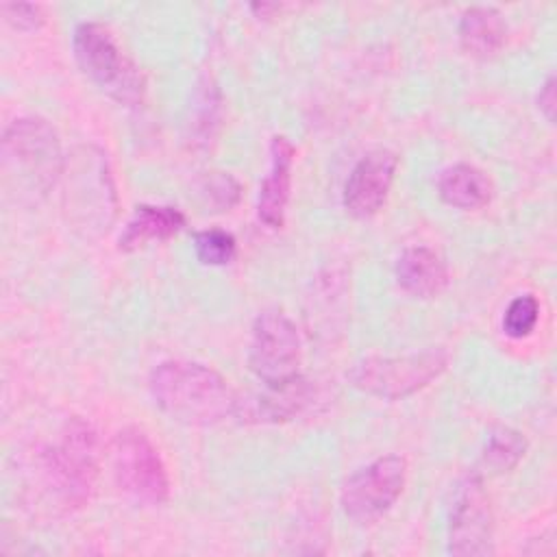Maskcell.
<instances>
[{
  "mask_svg": "<svg viewBox=\"0 0 557 557\" xmlns=\"http://www.w3.org/2000/svg\"><path fill=\"white\" fill-rule=\"evenodd\" d=\"M154 405L187 426H215L237 418L239 394L213 368L196 361H163L150 374Z\"/></svg>",
  "mask_w": 557,
  "mask_h": 557,
  "instance_id": "cell-1",
  "label": "cell"
},
{
  "mask_svg": "<svg viewBox=\"0 0 557 557\" xmlns=\"http://www.w3.org/2000/svg\"><path fill=\"white\" fill-rule=\"evenodd\" d=\"M100 468V440L96 429L83 420L65 422L57 444L39 455V470L48 496L65 511L89 503Z\"/></svg>",
  "mask_w": 557,
  "mask_h": 557,
  "instance_id": "cell-2",
  "label": "cell"
},
{
  "mask_svg": "<svg viewBox=\"0 0 557 557\" xmlns=\"http://www.w3.org/2000/svg\"><path fill=\"white\" fill-rule=\"evenodd\" d=\"M65 157L57 131L41 117H20L2 135L4 178L30 196H44L63 176Z\"/></svg>",
  "mask_w": 557,
  "mask_h": 557,
  "instance_id": "cell-3",
  "label": "cell"
},
{
  "mask_svg": "<svg viewBox=\"0 0 557 557\" xmlns=\"http://www.w3.org/2000/svg\"><path fill=\"white\" fill-rule=\"evenodd\" d=\"M74 57L81 70L113 100L135 107L141 102L146 81L139 67L122 52L113 33L98 22H83L74 30Z\"/></svg>",
  "mask_w": 557,
  "mask_h": 557,
  "instance_id": "cell-4",
  "label": "cell"
},
{
  "mask_svg": "<svg viewBox=\"0 0 557 557\" xmlns=\"http://www.w3.org/2000/svg\"><path fill=\"white\" fill-rule=\"evenodd\" d=\"M63 209L67 220L85 235H100L115 215V194L107 161L94 148H81L65 161Z\"/></svg>",
  "mask_w": 557,
  "mask_h": 557,
  "instance_id": "cell-5",
  "label": "cell"
},
{
  "mask_svg": "<svg viewBox=\"0 0 557 557\" xmlns=\"http://www.w3.org/2000/svg\"><path fill=\"white\" fill-rule=\"evenodd\" d=\"M446 366L448 352L444 348H429L400 357H363L350 368L348 381L363 394L398 400L431 385Z\"/></svg>",
  "mask_w": 557,
  "mask_h": 557,
  "instance_id": "cell-6",
  "label": "cell"
},
{
  "mask_svg": "<svg viewBox=\"0 0 557 557\" xmlns=\"http://www.w3.org/2000/svg\"><path fill=\"white\" fill-rule=\"evenodd\" d=\"M111 466L117 485L135 500L146 505L168 500L170 476L165 463L141 429L126 426L117 431L111 442Z\"/></svg>",
  "mask_w": 557,
  "mask_h": 557,
  "instance_id": "cell-7",
  "label": "cell"
},
{
  "mask_svg": "<svg viewBox=\"0 0 557 557\" xmlns=\"http://www.w3.org/2000/svg\"><path fill=\"white\" fill-rule=\"evenodd\" d=\"M407 481V461L400 455H385L352 472L339 492L344 513L357 524H370L385 516Z\"/></svg>",
  "mask_w": 557,
  "mask_h": 557,
  "instance_id": "cell-8",
  "label": "cell"
},
{
  "mask_svg": "<svg viewBox=\"0 0 557 557\" xmlns=\"http://www.w3.org/2000/svg\"><path fill=\"white\" fill-rule=\"evenodd\" d=\"M300 366V335L296 324L278 309L257 315L248 346V368L263 385L296 379Z\"/></svg>",
  "mask_w": 557,
  "mask_h": 557,
  "instance_id": "cell-9",
  "label": "cell"
},
{
  "mask_svg": "<svg viewBox=\"0 0 557 557\" xmlns=\"http://www.w3.org/2000/svg\"><path fill=\"white\" fill-rule=\"evenodd\" d=\"M494 513L481 474H466L453 492L448 516V550L481 557L494 550Z\"/></svg>",
  "mask_w": 557,
  "mask_h": 557,
  "instance_id": "cell-10",
  "label": "cell"
},
{
  "mask_svg": "<svg viewBox=\"0 0 557 557\" xmlns=\"http://www.w3.org/2000/svg\"><path fill=\"white\" fill-rule=\"evenodd\" d=\"M398 168V157L392 150H372L357 161L350 170L342 202L344 209L359 220L372 218L385 205L389 187L394 183V174Z\"/></svg>",
  "mask_w": 557,
  "mask_h": 557,
  "instance_id": "cell-11",
  "label": "cell"
},
{
  "mask_svg": "<svg viewBox=\"0 0 557 557\" xmlns=\"http://www.w3.org/2000/svg\"><path fill=\"white\" fill-rule=\"evenodd\" d=\"M315 396V387L300 374L281 385H265L259 394H239L237 403V422L252 424H272L285 422L302 413Z\"/></svg>",
  "mask_w": 557,
  "mask_h": 557,
  "instance_id": "cell-12",
  "label": "cell"
},
{
  "mask_svg": "<svg viewBox=\"0 0 557 557\" xmlns=\"http://www.w3.org/2000/svg\"><path fill=\"white\" fill-rule=\"evenodd\" d=\"M292 163H294V146L287 137L276 135L270 141V172L265 174L257 213L263 224L270 228H281L285 222V207L289 200V185H292Z\"/></svg>",
  "mask_w": 557,
  "mask_h": 557,
  "instance_id": "cell-13",
  "label": "cell"
},
{
  "mask_svg": "<svg viewBox=\"0 0 557 557\" xmlns=\"http://www.w3.org/2000/svg\"><path fill=\"white\" fill-rule=\"evenodd\" d=\"M396 281L413 298H433L448 285L444 259L429 246H411L396 261Z\"/></svg>",
  "mask_w": 557,
  "mask_h": 557,
  "instance_id": "cell-14",
  "label": "cell"
},
{
  "mask_svg": "<svg viewBox=\"0 0 557 557\" xmlns=\"http://www.w3.org/2000/svg\"><path fill=\"white\" fill-rule=\"evenodd\" d=\"M185 226V215L176 207H154L139 205L133 218L126 222L117 248L133 252L150 242H163L176 235Z\"/></svg>",
  "mask_w": 557,
  "mask_h": 557,
  "instance_id": "cell-15",
  "label": "cell"
},
{
  "mask_svg": "<svg viewBox=\"0 0 557 557\" xmlns=\"http://www.w3.org/2000/svg\"><path fill=\"white\" fill-rule=\"evenodd\" d=\"M459 41L472 57H494L507 41V22L494 7H470L459 20Z\"/></svg>",
  "mask_w": 557,
  "mask_h": 557,
  "instance_id": "cell-16",
  "label": "cell"
},
{
  "mask_svg": "<svg viewBox=\"0 0 557 557\" xmlns=\"http://www.w3.org/2000/svg\"><path fill=\"white\" fill-rule=\"evenodd\" d=\"M437 191L446 205L472 211L485 207L492 200L494 187L483 170L470 163H455L440 174Z\"/></svg>",
  "mask_w": 557,
  "mask_h": 557,
  "instance_id": "cell-17",
  "label": "cell"
},
{
  "mask_svg": "<svg viewBox=\"0 0 557 557\" xmlns=\"http://www.w3.org/2000/svg\"><path fill=\"white\" fill-rule=\"evenodd\" d=\"M527 453V440L520 431L511 426H496L490 431L483 453L481 466L490 474H505L513 470Z\"/></svg>",
  "mask_w": 557,
  "mask_h": 557,
  "instance_id": "cell-18",
  "label": "cell"
},
{
  "mask_svg": "<svg viewBox=\"0 0 557 557\" xmlns=\"http://www.w3.org/2000/svg\"><path fill=\"white\" fill-rule=\"evenodd\" d=\"M194 250L205 265H226L235 259L237 242L228 231L207 228L194 235Z\"/></svg>",
  "mask_w": 557,
  "mask_h": 557,
  "instance_id": "cell-19",
  "label": "cell"
},
{
  "mask_svg": "<svg viewBox=\"0 0 557 557\" xmlns=\"http://www.w3.org/2000/svg\"><path fill=\"white\" fill-rule=\"evenodd\" d=\"M537 318H540V302H537V298L533 294L516 296L507 305V309H505L503 331H505V335H509L513 339L527 337L535 329Z\"/></svg>",
  "mask_w": 557,
  "mask_h": 557,
  "instance_id": "cell-20",
  "label": "cell"
},
{
  "mask_svg": "<svg viewBox=\"0 0 557 557\" xmlns=\"http://www.w3.org/2000/svg\"><path fill=\"white\" fill-rule=\"evenodd\" d=\"M205 191L218 211H228L239 200V183L226 172H213L205 183Z\"/></svg>",
  "mask_w": 557,
  "mask_h": 557,
  "instance_id": "cell-21",
  "label": "cell"
},
{
  "mask_svg": "<svg viewBox=\"0 0 557 557\" xmlns=\"http://www.w3.org/2000/svg\"><path fill=\"white\" fill-rule=\"evenodd\" d=\"M4 20L17 28V30H35L44 24V11L39 4H26V2H9L0 7Z\"/></svg>",
  "mask_w": 557,
  "mask_h": 557,
  "instance_id": "cell-22",
  "label": "cell"
},
{
  "mask_svg": "<svg viewBox=\"0 0 557 557\" xmlns=\"http://www.w3.org/2000/svg\"><path fill=\"white\" fill-rule=\"evenodd\" d=\"M555 107H557V96H555V78L548 76L546 83L540 87L537 94V109L546 115L548 122L555 120Z\"/></svg>",
  "mask_w": 557,
  "mask_h": 557,
  "instance_id": "cell-23",
  "label": "cell"
}]
</instances>
